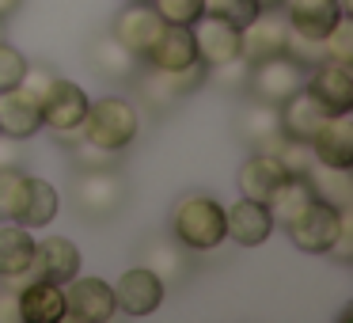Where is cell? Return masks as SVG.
Masks as SVG:
<instances>
[{"instance_id": "1", "label": "cell", "mask_w": 353, "mask_h": 323, "mask_svg": "<svg viewBox=\"0 0 353 323\" xmlns=\"http://www.w3.org/2000/svg\"><path fill=\"white\" fill-rule=\"evenodd\" d=\"M171 236L186 251H213L224 239V206L209 194H186L171 209Z\"/></svg>"}, {"instance_id": "2", "label": "cell", "mask_w": 353, "mask_h": 323, "mask_svg": "<svg viewBox=\"0 0 353 323\" xmlns=\"http://www.w3.org/2000/svg\"><path fill=\"white\" fill-rule=\"evenodd\" d=\"M307 80V69L296 65L289 54H274L262 57V61H251V72H247V92L259 103H270V107H281L292 92H300Z\"/></svg>"}, {"instance_id": "3", "label": "cell", "mask_w": 353, "mask_h": 323, "mask_svg": "<svg viewBox=\"0 0 353 323\" xmlns=\"http://www.w3.org/2000/svg\"><path fill=\"white\" fill-rule=\"evenodd\" d=\"M137 110L133 103L118 99V95H107L99 103H88L84 115V137L95 141L103 148H125L133 137H137Z\"/></svg>"}, {"instance_id": "4", "label": "cell", "mask_w": 353, "mask_h": 323, "mask_svg": "<svg viewBox=\"0 0 353 323\" xmlns=\"http://www.w3.org/2000/svg\"><path fill=\"white\" fill-rule=\"evenodd\" d=\"M125 183L118 179L114 168H80L77 179V206L88 221H107L122 209Z\"/></svg>"}, {"instance_id": "5", "label": "cell", "mask_w": 353, "mask_h": 323, "mask_svg": "<svg viewBox=\"0 0 353 323\" xmlns=\"http://www.w3.org/2000/svg\"><path fill=\"white\" fill-rule=\"evenodd\" d=\"M338 228H342V209L323 202V198H315L296 221L285 224L292 247H300V251H307V255H327L330 244H334V236H338Z\"/></svg>"}, {"instance_id": "6", "label": "cell", "mask_w": 353, "mask_h": 323, "mask_svg": "<svg viewBox=\"0 0 353 323\" xmlns=\"http://www.w3.org/2000/svg\"><path fill=\"white\" fill-rule=\"evenodd\" d=\"M289 42V19L281 8H259L251 23L239 27V57L243 61H262V57L285 54Z\"/></svg>"}, {"instance_id": "7", "label": "cell", "mask_w": 353, "mask_h": 323, "mask_svg": "<svg viewBox=\"0 0 353 323\" xmlns=\"http://www.w3.org/2000/svg\"><path fill=\"white\" fill-rule=\"evenodd\" d=\"M65 293V315L80 323H107L110 315L118 312V300H114V289L99 277H69L61 285Z\"/></svg>"}, {"instance_id": "8", "label": "cell", "mask_w": 353, "mask_h": 323, "mask_svg": "<svg viewBox=\"0 0 353 323\" xmlns=\"http://www.w3.org/2000/svg\"><path fill=\"white\" fill-rule=\"evenodd\" d=\"M205 80H209V65L194 61L186 69H148L141 88H145V99L152 107H171L175 99H186V95L201 92Z\"/></svg>"}, {"instance_id": "9", "label": "cell", "mask_w": 353, "mask_h": 323, "mask_svg": "<svg viewBox=\"0 0 353 323\" xmlns=\"http://www.w3.org/2000/svg\"><path fill=\"white\" fill-rule=\"evenodd\" d=\"M190 35H194V46H198V61L224 65L239 57V27L213 16V12H201L190 23Z\"/></svg>"}, {"instance_id": "10", "label": "cell", "mask_w": 353, "mask_h": 323, "mask_svg": "<svg viewBox=\"0 0 353 323\" xmlns=\"http://www.w3.org/2000/svg\"><path fill=\"white\" fill-rule=\"evenodd\" d=\"M163 27H168V23L156 16V8L148 4V0H130V4L114 16V31H110V35H114L125 50H133L137 57H145L148 46L160 39Z\"/></svg>"}, {"instance_id": "11", "label": "cell", "mask_w": 353, "mask_h": 323, "mask_svg": "<svg viewBox=\"0 0 353 323\" xmlns=\"http://www.w3.org/2000/svg\"><path fill=\"white\" fill-rule=\"evenodd\" d=\"M304 92L319 103L327 115H350L353 110V77L345 65L323 61L312 69V77L304 80Z\"/></svg>"}, {"instance_id": "12", "label": "cell", "mask_w": 353, "mask_h": 323, "mask_svg": "<svg viewBox=\"0 0 353 323\" xmlns=\"http://www.w3.org/2000/svg\"><path fill=\"white\" fill-rule=\"evenodd\" d=\"M80 274V247L65 236H46L34 239V255H31V270L23 277H46V282L65 285L69 277Z\"/></svg>"}, {"instance_id": "13", "label": "cell", "mask_w": 353, "mask_h": 323, "mask_svg": "<svg viewBox=\"0 0 353 323\" xmlns=\"http://www.w3.org/2000/svg\"><path fill=\"white\" fill-rule=\"evenodd\" d=\"M163 289H168V285H163L148 266H133V270H125V274L118 277L114 300H118V308H122L125 315L141 320V315H152L156 308L163 304Z\"/></svg>"}, {"instance_id": "14", "label": "cell", "mask_w": 353, "mask_h": 323, "mask_svg": "<svg viewBox=\"0 0 353 323\" xmlns=\"http://www.w3.org/2000/svg\"><path fill=\"white\" fill-rule=\"evenodd\" d=\"M42 126H50L54 133L61 130H77V126H84V115H88V95L80 92L72 80H61L57 77L54 84L46 88V95H42Z\"/></svg>"}, {"instance_id": "15", "label": "cell", "mask_w": 353, "mask_h": 323, "mask_svg": "<svg viewBox=\"0 0 353 323\" xmlns=\"http://www.w3.org/2000/svg\"><path fill=\"white\" fill-rule=\"evenodd\" d=\"M42 130V103L39 95H31L23 84L16 88H4L0 92V133H8V137H34Z\"/></svg>"}, {"instance_id": "16", "label": "cell", "mask_w": 353, "mask_h": 323, "mask_svg": "<svg viewBox=\"0 0 353 323\" xmlns=\"http://www.w3.org/2000/svg\"><path fill=\"white\" fill-rule=\"evenodd\" d=\"M327 110L319 107V103L312 99V95L300 88V92H292L289 99L277 107V122H281V133L289 141H296V145H312L315 133L327 126Z\"/></svg>"}, {"instance_id": "17", "label": "cell", "mask_w": 353, "mask_h": 323, "mask_svg": "<svg viewBox=\"0 0 353 323\" xmlns=\"http://www.w3.org/2000/svg\"><path fill=\"white\" fill-rule=\"evenodd\" d=\"M274 232V217L262 202L239 198L232 209H224V236H232V244L239 247H259Z\"/></svg>"}, {"instance_id": "18", "label": "cell", "mask_w": 353, "mask_h": 323, "mask_svg": "<svg viewBox=\"0 0 353 323\" xmlns=\"http://www.w3.org/2000/svg\"><path fill=\"white\" fill-rule=\"evenodd\" d=\"M19 320L23 323H61L65 320V293L57 282L27 277L19 285Z\"/></svg>"}, {"instance_id": "19", "label": "cell", "mask_w": 353, "mask_h": 323, "mask_svg": "<svg viewBox=\"0 0 353 323\" xmlns=\"http://www.w3.org/2000/svg\"><path fill=\"white\" fill-rule=\"evenodd\" d=\"M285 19L296 35L304 39H327V31L342 19V4L338 0H281Z\"/></svg>"}, {"instance_id": "20", "label": "cell", "mask_w": 353, "mask_h": 323, "mask_svg": "<svg viewBox=\"0 0 353 323\" xmlns=\"http://www.w3.org/2000/svg\"><path fill=\"white\" fill-rule=\"evenodd\" d=\"M289 175H292V171L281 164V156H274V153H259V156H251V160H247L243 168H239V194H243V198H251V202H262V206H266L270 194H274Z\"/></svg>"}, {"instance_id": "21", "label": "cell", "mask_w": 353, "mask_h": 323, "mask_svg": "<svg viewBox=\"0 0 353 323\" xmlns=\"http://www.w3.org/2000/svg\"><path fill=\"white\" fill-rule=\"evenodd\" d=\"M312 156L319 164H327V168H353V122L350 115H330L327 126H323L319 133H315L312 145Z\"/></svg>"}, {"instance_id": "22", "label": "cell", "mask_w": 353, "mask_h": 323, "mask_svg": "<svg viewBox=\"0 0 353 323\" xmlns=\"http://www.w3.org/2000/svg\"><path fill=\"white\" fill-rule=\"evenodd\" d=\"M194 61H198V46H194L190 27H163L160 39L145 54L148 69H186Z\"/></svg>"}, {"instance_id": "23", "label": "cell", "mask_w": 353, "mask_h": 323, "mask_svg": "<svg viewBox=\"0 0 353 323\" xmlns=\"http://www.w3.org/2000/svg\"><path fill=\"white\" fill-rule=\"evenodd\" d=\"M34 236L19 221L0 224V277H23L31 270Z\"/></svg>"}, {"instance_id": "24", "label": "cell", "mask_w": 353, "mask_h": 323, "mask_svg": "<svg viewBox=\"0 0 353 323\" xmlns=\"http://www.w3.org/2000/svg\"><path fill=\"white\" fill-rule=\"evenodd\" d=\"M243 137L251 141L259 153H281L289 145V137L281 133V122H277V107L254 99L251 110H243Z\"/></svg>"}, {"instance_id": "25", "label": "cell", "mask_w": 353, "mask_h": 323, "mask_svg": "<svg viewBox=\"0 0 353 323\" xmlns=\"http://www.w3.org/2000/svg\"><path fill=\"white\" fill-rule=\"evenodd\" d=\"M312 202H315V190H312V183H307V175H289L274 194H270L266 209H270V217H274V224L285 228V224L296 221Z\"/></svg>"}, {"instance_id": "26", "label": "cell", "mask_w": 353, "mask_h": 323, "mask_svg": "<svg viewBox=\"0 0 353 323\" xmlns=\"http://www.w3.org/2000/svg\"><path fill=\"white\" fill-rule=\"evenodd\" d=\"M88 57H92L95 72H103V77H110V80H130V77H137V69H141V57L133 54V50H125L114 35L95 39Z\"/></svg>"}, {"instance_id": "27", "label": "cell", "mask_w": 353, "mask_h": 323, "mask_svg": "<svg viewBox=\"0 0 353 323\" xmlns=\"http://www.w3.org/2000/svg\"><path fill=\"white\" fill-rule=\"evenodd\" d=\"M145 266L160 277L163 285L168 282H183L190 274V259H186V247L179 239H152L145 247Z\"/></svg>"}, {"instance_id": "28", "label": "cell", "mask_w": 353, "mask_h": 323, "mask_svg": "<svg viewBox=\"0 0 353 323\" xmlns=\"http://www.w3.org/2000/svg\"><path fill=\"white\" fill-rule=\"evenodd\" d=\"M307 183H312V190H315V198H323V202H330V206H338V209H345V206H353V190H350V171L345 168H327V164H319L312 156V164H307Z\"/></svg>"}, {"instance_id": "29", "label": "cell", "mask_w": 353, "mask_h": 323, "mask_svg": "<svg viewBox=\"0 0 353 323\" xmlns=\"http://www.w3.org/2000/svg\"><path fill=\"white\" fill-rule=\"evenodd\" d=\"M57 209H61L57 190L46 183V179H34L31 175V183H27L23 213H19V224H23V228H46V224L57 217Z\"/></svg>"}, {"instance_id": "30", "label": "cell", "mask_w": 353, "mask_h": 323, "mask_svg": "<svg viewBox=\"0 0 353 323\" xmlns=\"http://www.w3.org/2000/svg\"><path fill=\"white\" fill-rule=\"evenodd\" d=\"M27 183H31V175H23L19 168H0V221H19L27 202Z\"/></svg>"}, {"instance_id": "31", "label": "cell", "mask_w": 353, "mask_h": 323, "mask_svg": "<svg viewBox=\"0 0 353 323\" xmlns=\"http://www.w3.org/2000/svg\"><path fill=\"white\" fill-rule=\"evenodd\" d=\"M323 57L350 69V61H353V16H342L327 31V39H323Z\"/></svg>"}, {"instance_id": "32", "label": "cell", "mask_w": 353, "mask_h": 323, "mask_svg": "<svg viewBox=\"0 0 353 323\" xmlns=\"http://www.w3.org/2000/svg\"><path fill=\"white\" fill-rule=\"evenodd\" d=\"M168 27H190L205 12V0H148Z\"/></svg>"}, {"instance_id": "33", "label": "cell", "mask_w": 353, "mask_h": 323, "mask_svg": "<svg viewBox=\"0 0 353 323\" xmlns=\"http://www.w3.org/2000/svg\"><path fill=\"white\" fill-rule=\"evenodd\" d=\"M69 148H72V164L77 168H118V148H103L88 137L72 141Z\"/></svg>"}, {"instance_id": "34", "label": "cell", "mask_w": 353, "mask_h": 323, "mask_svg": "<svg viewBox=\"0 0 353 323\" xmlns=\"http://www.w3.org/2000/svg\"><path fill=\"white\" fill-rule=\"evenodd\" d=\"M285 54H289L296 65H304V69H315V65L327 61V57H323V42H319V39H304V35H296L292 27H289V42H285Z\"/></svg>"}, {"instance_id": "35", "label": "cell", "mask_w": 353, "mask_h": 323, "mask_svg": "<svg viewBox=\"0 0 353 323\" xmlns=\"http://www.w3.org/2000/svg\"><path fill=\"white\" fill-rule=\"evenodd\" d=\"M205 12H213V16L243 27V23H251V19L259 16V4H254V0H205Z\"/></svg>"}, {"instance_id": "36", "label": "cell", "mask_w": 353, "mask_h": 323, "mask_svg": "<svg viewBox=\"0 0 353 323\" xmlns=\"http://www.w3.org/2000/svg\"><path fill=\"white\" fill-rule=\"evenodd\" d=\"M23 72H27V57L0 39V92H4V88H16L19 80H23Z\"/></svg>"}, {"instance_id": "37", "label": "cell", "mask_w": 353, "mask_h": 323, "mask_svg": "<svg viewBox=\"0 0 353 323\" xmlns=\"http://www.w3.org/2000/svg\"><path fill=\"white\" fill-rule=\"evenodd\" d=\"M327 255H334L338 262H350L353 259V209L350 206L342 209V228H338V236H334V244H330Z\"/></svg>"}, {"instance_id": "38", "label": "cell", "mask_w": 353, "mask_h": 323, "mask_svg": "<svg viewBox=\"0 0 353 323\" xmlns=\"http://www.w3.org/2000/svg\"><path fill=\"white\" fill-rule=\"evenodd\" d=\"M0 323H19V285L8 277L0 285Z\"/></svg>"}, {"instance_id": "39", "label": "cell", "mask_w": 353, "mask_h": 323, "mask_svg": "<svg viewBox=\"0 0 353 323\" xmlns=\"http://www.w3.org/2000/svg\"><path fill=\"white\" fill-rule=\"evenodd\" d=\"M19 160H23L19 137H8V133H0V168H19Z\"/></svg>"}, {"instance_id": "40", "label": "cell", "mask_w": 353, "mask_h": 323, "mask_svg": "<svg viewBox=\"0 0 353 323\" xmlns=\"http://www.w3.org/2000/svg\"><path fill=\"white\" fill-rule=\"evenodd\" d=\"M19 4H23V0H0V19H8L12 12H19Z\"/></svg>"}, {"instance_id": "41", "label": "cell", "mask_w": 353, "mask_h": 323, "mask_svg": "<svg viewBox=\"0 0 353 323\" xmlns=\"http://www.w3.org/2000/svg\"><path fill=\"white\" fill-rule=\"evenodd\" d=\"M259 8H281V0H254Z\"/></svg>"}, {"instance_id": "42", "label": "cell", "mask_w": 353, "mask_h": 323, "mask_svg": "<svg viewBox=\"0 0 353 323\" xmlns=\"http://www.w3.org/2000/svg\"><path fill=\"white\" fill-rule=\"evenodd\" d=\"M0 39H4V31H0Z\"/></svg>"}]
</instances>
